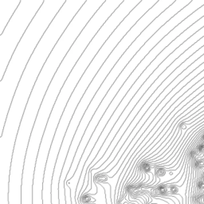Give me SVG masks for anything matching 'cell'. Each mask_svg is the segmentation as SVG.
I'll use <instances>...</instances> for the list:
<instances>
[{"instance_id":"obj_1","label":"cell","mask_w":204,"mask_h":204,"mask_svg":"<svg viewBox=\"0 0 204 204\" xmlns=\"http://www.w3.org/2000/svg\"><path fill=\"white\" fill-rule=\"evenodd\" d=\"M84 4L83 0H66L30 59L15 91L5 126L0 136V158L3 161L12 160L16 138L26 106L46 60Z\"/></svg>"},{"instance_id":"obj_2","label":"cell","mask_w":204,"mask_h":204,"mask_svg":"<svg viewBox=\"0 0 204 204\" xmlns=\"http://www.w3.org/2000/svg\"><path fill=\"white\" fill-rule=\"evenodd\" d=\"M66 0H45L10 61L6 72L0 78V124L5 126L12 100L21 77L34 50Z\"/></svg>"},{"instance_id":"obj_3","label":"cell","mask_w":204,"mask_h":204,"mask_svg":"<svg viewBox=\"0 0 204 204\" xmlns=\"http://www.w3.org/2000/svg\"><path fill=\"white\" fill-rule=\"evenodd\" d=\"M167 11H168V8L164 11L159 16H158L157 18L141 33L140 35L132 43V45L129 46V48L125 51V53L122 55V57L120 58V60L116 64V66L111 70V72L106 77L105 81L103 82L101 88L99 89L97 93L95 95L92 102L90 103L87 111L85 112L83 118H82L79 126H78L75 136L73 137L71 147H74V148H78V147H79L81 142L82 138L84 136V134L89 126L91 120L93 119L95 112H97V108L101 104L104 98L106 97L107 93L112 88V86L113 85L114 82L120 75V73H122L124 68L128 66V64L129 63L130 61L132 59V58L136 55L137 52L142 48L143 46H144L164 24L167 23V22L170 20L167 18V13H168Z\"/></svg>"},{"instance_id":"obj_4","label":"cell","mask_w":204,"mask_h":204,"mask_svg":"<svg viewBox=\"0 0 204 204\" xmlns=\"http://www.w3.org/2000/svg\"><path fill=\"white\" fill-rule=\"evenodd\" d=\"M168 24H169V21L167 23L164 24L163 27L143 46L142 48L137 52L136 55L132 58V59L130 61L129 63L128 64V66L124 68L122 73H120V75L114 82L113 85L112 86V88L107 93L106 97L104 98L101 104L97 108V112H95L93 119L91 120L89 126L87 129H86V131L84 134V136L82 138L81 142L79 147H78L76 155H75V158L77 159H81L86 147H87L90 139L92 137L94 131L96 130L97 125L99 124L100 121L102 119L104 114L105 113L108 106L111 105V103L113 101V99L116 97L117 93H119L121 87H122L124 84L126 82V81L128 79L130 75L132 74V72L135 70L136 68L139 66V64H140L146 56L150 53V51L152 50L164 37L167 36L169 34L168 33L169 30L167 27Z\"/></svg>"},{"instance_id":"obj_5","label":"cell","mask_w":204,"mask_h":204,"mask_svg":"<svg viewBox=\"0 0 204 204\" xmlns=\"http://www.w3.org/2000/svg\"><path fill=\"white\" fill-rule=\"evenodd\" d=\"M45 0H21L19 7L0 34V78L6 72L10 61Z\"/></svg>"},{"instance_id":"obj_6","label":"cell","mask_w":204,"mask_h":204,"mask_svg":"<svg viewBox=\"0 0 204 204\" xmlns=\"http://www.w3.org/2000/svg\"><path fill=\"white\" fill-rule=\"evenodd\" d=\"M168 37H169V35L167 34V36L164 37L162 40L150 51V53L146 56V57L144 58V60H143L140 64H139V66L136 68L135 70L132 72V73L128 77V79L126 81V82H125L124 85L121 87L120 90L119 91V93H117L116 97L113 99V101H112V102L111 103V105L108 106L107 111L105 112V113L104 114L102 119L101 120V121H100V123L97 125L96 130L94 131L93 136H92V137H91L89 144L85 148V151H87V152H89V153L92 152V151L93 150L95 145H96L97 142L98 141L102 132L104 131V129L105 128L107 124L108 123V121H109V120L111 119V117L113 116L115 111L116 110V108H118V106L120 105L121 101H123V99L127 95L128 91L131 89L132 85L136 83V81L138 80V78L140 77L142 73L144 72L145 69L149 66V65L155 59V58L166 48L167 44L169 43Z\"/></svg>"},{"instance_id":"obj_7","label":"cell","mask_w":204,"mask_h":204,"mask_svg":"<svg viewBox=\"0 0 204 204\" xmlns=\"http://www.w3.org/2000/svg\"><path fill=\"white\" fill-rule=\"evenodd\" d=\"M20 3L21 0H0V34L15 15Z\"/></svg>"},{"instance_id":"obj_8","label":"cell","mask_w":204,"mask_h":204,"mask_svg":"<svg viewBox=\"0 0 204 204\" xmlns=\"http://www.w3.org/2000/svg\"><path fill=\"white\" fill-rule=\"evenodd\" d=\"M198 187L201 188V189H203L204 188V183H202V182H200V183H198Z\"/></svg>"},{"instance_id":"obj_9","label":"cell","mask_w":204,"mask_h":204,"mask_svg":"<svg viewBox=\"0 0 204 204\" xmlns=\"http://www.w3.org/2000/svg\"><path fill=\"white\" fill-rule=\"evenodd\" d=\"M202 139H203V140H204V136H203V137H202Z\"/></svg>"}]
</instances>
